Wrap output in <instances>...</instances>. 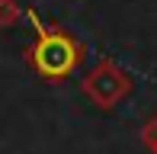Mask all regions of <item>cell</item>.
<instances>
[{
  "label": "cell",
  "mask_w": 157,
  "mask_h": 154,
  "mask_svg": "<svg viewBox=\"0 0 157 154\" xmlns=\"http://www.w3.org/2000/svg\"><path fill=\"white\" fill-rule=\"evenodd\" d=\"M141 144H144L151 154H157V116L144 119V125H141Z\"/></svg>",
  "instance_id": "4"
},
{
  "label": "cell",
  "mask_w": 157,
  "mask_h": 154,
  "mask_svg": "<svg viewBox=\"0 0 157 154\" xmlns=\"http://www.w3.org/2000/svg\"><path fill=\"white\" fill-rule=\"evenodd\" d=\"M23 19V6L16 0H0V29H13Z\"/></svg>",
  "instance_id": "3"
},
{
  "label": "cell",
  "mask_w": 157,
  "mask_h": 154,
  "mask_svg": "<svg viewBox=\"0 0 157 154\" xmlns=\"http://www.w3.org/2000/svg\"><path fill=\"white\" fill-rule=\"evenodd\" d=\"M26 61L42 80L61 83L64 77L74 74V67L83 61V45L71 32L52 29V26H39V36L26 48Z\"/></svg>",
  "instance_id": "1"
},
{
  "label": "cell",
  "mask_w": 157,
  "mask_h": 154,
  "mask_svg": "<svg viewBox=\"0 0 157 154\" xmlns=\"http://www.w3.org/2000/svg\"><path fill=\"white\" fill-rule=\"evenodd\" d=\"M132 87H135V80L109 58L99 61L93 71L80 80V93L87 96L96 109H116L119 103L132 93Z\"/></svg>",
  "instance_id": "2"
}]
</instances>
